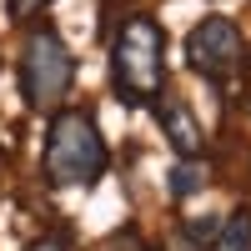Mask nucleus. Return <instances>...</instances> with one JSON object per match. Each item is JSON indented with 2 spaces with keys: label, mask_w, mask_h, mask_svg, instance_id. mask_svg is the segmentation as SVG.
I'll return each mask as SVG.
<instances>
[{
  "label": "nucleus",
  "mask_w": 251,
  "mask_h": 251,
  "mask_svg": "<svg viewBox=\"0 0 251 251\" xmlns=\"http://www.w3.org/2000/svg\"><path fill=\"white\" fill-rule=\"evenodd\" d=\"M96 251H146V246L136 241V231H131V226H121V231H111V236L100 241Z\"/></svg>",
  "instance_id": "1a4fd4ad"
},
{
  "label": "nucleus",
  "mask_w": 251,
  "mask_h": 251,
  "mask_svg": "<svg viewBox=\"0 0 251 251\" xmlns=\"http://www.w3.org/2000/svg\"><path fill=\"white\" fill-rule=\"evenodd\" d=\"M111 91L121 106H151L166 91V35L156 15H126L111 40Z\"/></svg>",
  "instance_id": "f257e3e1"
},
{
  "label": "nucleus",
  "mask_w": 251,
  "mask_h": 251,
  "mask_svg": "<svg viewBox=\"0 0 251 251\" xmlns=\"http://www.w3.org/2000/svg\"><path fill=\"white\" fill-rule=\"evenodd\" d=\"M46 5H50V0H5V15L15 20V25H25V20H30V15H40Z\"/></svg>",
  "instance_id": "9d476101"
},
{
  "label": "nucleus",
  "mask_w": 251,
  "mask_h": 251,
  "mask_svg": "<svg viewBox=\"0 0 251 251\" xmlns=\"http://www.w3.org/2000/svg\"><path fill=\"white\" fill-rule=\"evenodd\" d=\"M25 251H71V246L60 241V236H40V241H30Z\"/></svg>",
  "instance_id": "9b49d317"
},
{
  "label": "nucleus",
  "mask_w": 251,
  "mask_h": 251,
  "mask_svg": "<svg viewBox=\"0 0 251 251\" xmlns=\"http://www.w3.org/2000/svg\"><path fill=\"white\" fill-rule=\"evenodd\" d=\"M111 166V151H106V136L91 111H55L50 116V131H46V171L50 186H96Z\"/></svg>",
  "instance_id": "f03ea898"
},
{
  "label": "nucleus",
  "mask_w": 251,
  "mask_h": 251,
  "mask_svg": "<svg viewBox=\"0 0 251 251\" xmlns=\"http://www.w3.org/2000/svg\"><path fill=\"white\" fill-rule=\"evenodd\" d=\"M75 86V55L55 25H35L20 46V100L30 111H55Z\"/></svg>",
  "instance_id": "7ed1b4c3"
},
{
  "label": "nucleus",
  "mask_w": 251,
  "mask_h": 251,
  "mask_svg": "<svg viewBox=\"0 0 251 251\" xmlns=\"http://www.w3.org/2000/svg\"><path fill=\"white\" fill-rule=\"evenodd\" d=\"M216 226H221L216 216H201V221H186V226H181V236L191 241V251H211V236H216Z\"/></svg>",
  "instance_id": "6e6552de"
},
{
  "label": "nucleus",
  "mask_w": 251,
  "mask_h": 251,
  "mask_svg": "<svg viewBox=\"0 0 251 251\" xmlns=\"http://www.w3.org/2000/svg\"><path fill=\"white\" fill-rule=\"evenodd\" d=\"M211 251H251V211H246V206H241V211H231V216L216 226Z\"/></svg>",
  "instance_id": "0eeeda50"
},
{
  "label": "nucleus",
  "mask_w": 251,
  "mask_h": 251,
  "mask_svg": "<svg viewBox=\"0 0 251 251\" xmlns=\"http://www.w3.org/2000/svg\"><path fill=\"white\" fill-rule=\"evenodd\" d=\"M186 60L201 80H211L216 91L231 86V75H241L246 66V40H241V25L231 15H206L191 25L186 35Z\"/></svg>",
  "instance_id": "20e7f679"
},
{
  "label": "nucleus",
  "mask_w": 251,
  "mask_h": 251,
  "mask_svg": "<svg viewBox=\"0 0 251 251\" xmlns=\"http://www.w3.org/2000/svg\"><path fill=\"white\" fill-rule=\"evenodd\" d=\"M151 106H156V121H161V131L171 136L176 156H201V151H206V131H201V121L191 116V106H186L181 96H156Z\"/></svg>",
  "instance_id": "39448f33"
},
{
  "label": "nucleus",
  "mask_w": 251,
  "mask_h": 251,
  "mask_svg": "<svg viewBox=\"0 0 251 251\" xmlns=\"http://www.w3.org/2000/svg\"><path fill=\"white\" fill-rule=\"evenodd\" d=\"M206 181H211V166H206V156H176V166L166 171V186H171L176 201L206 191Z\"/></svg>",
  "instance_id": "423d86ee"
}]
</instances>
